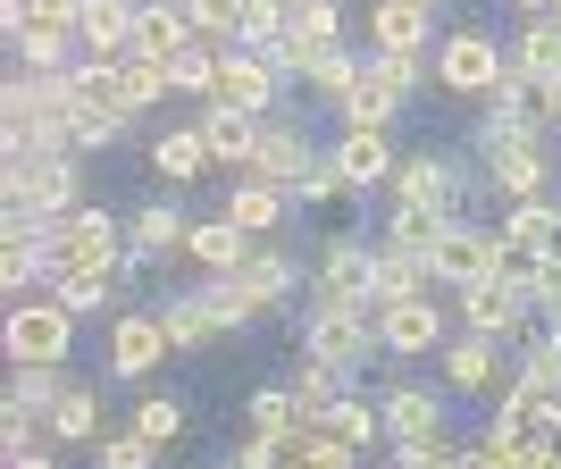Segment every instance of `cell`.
<instances>
[{
	"instance_id": "obj_1",
	"label": "cell",
	"mask_w": 561,
	"mask_h": 469,
	"mask_svg": "<svg viewBox=\"0 0 561 469\" xmlns=\"http://www.w3.org/2000/svg\"><path fill=\"white\" fill-rule=\"evenodd\" d=\"M386 202H420L436 218H478V202H494V185L478 168V151H461V142H411Z\"/></svg>"
},
{
	"instance_id": "obj_2",
	"label": "cell",
	"mask_w": 561,
	"mask_h": 469,
	"mask_svg": "<svg viewBox=\"0 0 561 469\" xmlns=\"http://www.w3.org/2000/svg\"><path fill=\"white\" fill-rule=\"evenodd\" d=\"M294 361H310V369H335L344 386H369L377 369H394V361H386V344H377V310H319V302H302Z\"/></svg>"
},
{
	"instance_id": "obj_3",
	"label": "cell",
	"mask_w": 561,
	"mask_h": 469,
	"mask_svg": "<svg viewBox=\"0 0 561 469\" xmlns=\"http://www.w3.org/2000/svg\"><path fill=\"white\" fill-rule=\"evenodd\" d=\"M0 202H34L50 218H76L84 193V151L68 142H0Z\"/></svg>"
},
{
	"instance_id": "obj_4",
	"label": "cell",
	"mask_w": 561,
	"mask_h": 469,
	"mask_svg": "<svg viewBox=\"0 0 561 469\" xmlns=\"http://www.w3.org/2000/svg\"><path fill=\"white\" fill-rule=\"evenodd\" d=\"M369 394H377V420H386V453H394V461L461 436V427H453V394L427 386V377H411V369H394L386 386H369Z\"/></svg>"
},
{
	"instance_id": "obj_5",
	"label": "cell",
	"mask_w": 561,
	"mask_h": 469,
	"mask_svg": "<svg viewBox=\"0 0 561 469\" xmlns=\"http://www.w3.org/2000/svg\"><path fill=\"white\" fill-rule=\"evenodd\" d=\"M310 302L319 310H377V234L328 227L310 252Z\"/></svg>"
},
{
	"instance_id": "obj_6",
	"label": "cell",
	"mask_w": 561,
	"mask_h": 469,
	"mask_svg": "<svg viewBox=\"0 0 561 469\" xmlns=\"http://www.w3.org/2000/svg\"><path fill=\"white\" fill-rule=\"evenodd\" d=\"M420 84H436V68L427 59H386V50H360V76H352L344 110H335V126H386L394 135V117L420 101Z\"/></svg>"
},
{
	"instance_id": "obj_7",
	"label": "cell",
	"mask_w": 561,
	"mask_h": 469,
	"mask_svg": "<svg viewBox=\"0 0 561 469\" xmlns=\"http://www.w3.org/2000/svg\"><path fill=\"white\" fill-rule=\"evenodd\" d=\"M76 310H59L50 294H34V302H9V319H0V361L9 369H76Z\"/></svg>"
},
{
	"instance_id": "obj_8",
	"label": "cell",
	"mask_w": 561,
	"mask_h": 469,
	"mask_svg": "<svg viewBox=\"0 0 561 469\" xmlns=\"http://www.w3.org/2000/svg\"><path fill=\"white\" fill-rule=\"evenodd\" d=\"M126 268V218L84 202L76 218H59L50 234V277H117Z\"/></svg>"
},
{
	"instance_id": "obj_9",
	"label": "cell",
	"mask_w": 561,
	"mask_h": 469,
	"mask_svg": "<svg viewBox=\"0 0 561 469\" xmlns=\"http://www.w3.org/2000/svg\"><path fill=\"white\" fill-rule=\"evenodd\" d=\"M427 68H436V84H445L453 101H469V110H478V101H486L494 84L512 76V43H494L486 25H453L445 43H436V59H427Z\"/></svg>"
},
{
	"instance_id": "obj_10",
	"label": "cell",
	"mask_w": 561,
	"mask_h": 469,
	"mask_svg": "<svg viewBox=\"0 0 561 469\" xmlns=\"http://www.w3.org/2000/svg\"><path fill=\"white\" fill-rule=\"evenodd\" d=\"M185 234H193V210H185V193H176V185L126 202V260H135L142 277L176 268V260H185Z\"/></svg>"
},
{
	"instance_id": "obj_11",
	"label": "cell",
	"mask_w": 561,
	"mask_h": 469,
	"mask_svg": "<svg viewBox=\"0 0 561 469\" xmlns=\"http://www.w3.org/2000/svg\"><path fill=\"white\" fill-rule=\"evenodd\" d=\"M453 335H461V310H453L445 294H420V302H377V344H386V361H394V369L436 361Z\"/></svg>"
},
{
	"instance_id": "obj_12",
	"label": "cell",
	"mask_w": 561,
	"mask_h": 469,
	"mask_svg": "<svg viewBox=\"0 0 561 469\" xmlns=\"http://www.w3.org/2000/svg\"><path fill=\"white\" fill-rule=\"evenodd\" d=\"M101 369L117 377V386H151V377L176 361V344H168V319H160V302H135L126 319H110V335H101Z\"/></svg>"
},
{
	"instance_id": "obj_13",
	"label": "cell",
	"mask_w": 561,
	"mask_h": 469,
	"mask_svg": "<svg viewBox=\"0 0 561 469\" xmlns=\"http://www.w3.org/2000/svg\"><path fill=\"white\" fill-rule=\"evenodd\" d=\"M328 160V135L310 126L302 110H277V117H260V160L252 176L260 185H285V193H302V176Z\"/></svg>"
},
{
	"instance_id": "obj_14",
	"label": "cell",
	"mask_w": 561,
	"mask_h": 469,
	"mask_svg": "<svg viewBox=\"0 0 561 469\" xmlns=\"http://www.w3.org/2000/svg\"><path fill=\"white\" fill-rule=\"evenodd\" d=\"M436 386H445L453 402H478V394H503L512 386V344L503 335H453L445 352H436Z\"/></svg>"
},
{
	"instance_id": "obj_15",
	"label": "cell",
	"mask_w": 561,
	"mask_h": 469,
	"mask_svg": "<svg viewBox=\"0 0 561 469\" xmlns=\"http://www.w3.org/2000/svg\"><path fill=\"white\" fill-rule=\"evenodd\" d=\"M210 101L252 110V117H277V110H294V76H285L268 50H227V59H218V93Z\"/></svg>"
},
{
	"instance_id": "obj_16",
	"label": "cell",
	"mask_w": 561,
	"mask_h": 469,
	"mask_svg": "<svg viewBox=\"0 0 561 469\" xmlns=\"http://www.w3.org/2000/svg\"><path fill=\"white\" fill-rule=\"evenodd\" d=\"M427 268H436V285H445V294H461V285L494 277V268H503V227H486V218H453V227L436 234Z\"/></svg>"
},
{
	"instance_id": "obj_17",
	"label": "cell",
	"mask_w": 561,
	"mask_h": 469,
	"mask_svg": "<svg viewBox=\"0 0 561 469\" xmlns=\"http://www.w3.org/2000/svg\"><path fill=\"white\" fill-rule=\"evenodd\" d=\"M335 176L352 185V202H369V193L394 185V168H402V142L386 135V126H335Z\"/></svg>"
},
{
	"instance_id": "obj_18",
	"label": "cell",
	"mask_w": 561,
	"mask_h": 469,
	"mask_svg": "<svg viewBox=\"0 0 561 469\" xmlns=\"http://www.w3.org/2000/svg\"><path fill=\"white\" fill-rule=\"evenodd\" d=\"M453 310H461L469 335H503V344H512V335H528V319H537V310H528V285H512V277L461 285V294H453Z\"/></svg>"
},
{
	"instance_id": "obj_19",
	"label": "cell",
	"mask_w": 561,
	"mask_h": 469,
	"mask_svg": "<svg viewBox=\"0 0 561 469\" xmlns=\"http://www.w3.org/2000/svg\"><path fill=\"white\" fill-rule=\"evenodd\" d=\"M436 9H420V0H369V50H386V59H436Z\"/></svg>"
},
{
	"instance_id": "obj_20",
	"label": "cell",
	"mask_w": 561,
	"mask_h": 469,
	"mask_svg": "<svg viewBox=\"0 0 561 469\" xmlns=\"http://www.w3.org/2000/svg\"><path fill=\"white\" fill-rule=\"evenodd\" d=\"M218 210H227L234 227L252 234V243H277V234L302 227V202H294L285 185H260V176H234V193L218 202Z\"/></svg>"
},
{
	"instance_id": "obj_21",
	"label": "cell",
	"mask_w": 561,
	"mask_h": 469,
	"mask_svg": "<svg viewBox=\"0 0 561 469\" xmlns=\"http://www.w3.org/2000/svg\"><path fill=\"white\" fill-rule=\"evenodd\" d=\"M142 151H151V176H160V185H202V176H210V135H202V117H193V126H160V135L142 142Z\"/></svg>"
},
{
	"instance_id": "obj_22",
	"label": "cell",
	"mask_w": 561,
	"mask_h": 469,
	"mask_svg": "<svg viewBox=\"0 0 561 469\" xmlns=\"http://www.w3.org/2000/svg\"><path fill=\"white\" fill-rule=\"evenodd\" d=\"M243 260H252V234L234 227L227 210L193 218V234H185V268H193V277H234Z\"/></svg>"
},
{
	"instance_id": "obj_23",
	"label": "cell",
	"mask_w": 561,
	"mask_h": 469,
	"mask_svg": "<svg viewBox=\"0 0 561 469\" xmlns=\"http://www.w3.org/2000/svg\"><path fill=\"white\" fill-rule=\"evenodd\" d=\"M193 294H202V310L218 319V335H227V344H243V335L268 328V302H260L243 277H193Z\"/></svg>"
},
{
	"instance_id": "obj_24",
	"label": "cell",
	"mask_w": 561,
	"mask_h": 469,
	"mask_svg": "<svg viewBox=\"0 0 561 469\" xmlns=\"http://www.w3.org/2000/svg\"><path fill=\"white\" fill-rule=\"evenodd\" d=\"M110 427H117V420L101 411V386H84V377H76L68 394L50 402V436H59V453H93Z\"/></svg>"
},
{
	"instance_id": "obj_25",
	"label": "cell",
	"mask_w": 561,
	"mask_h": 469,
	"mask_svg": "<svg viewBox=\"0 0 561 469\" xmlns=\"http://www.w3.org/2000/svg\"><path fill=\"white\" fill-rule=\"evenodd\" d=\"M202 135H210V160H218V168L252 176V160H260V117H252V110H227V101H210V110H202Z\"/></svg>"
},
{
	"instance_id": "obj_26",
	"label": "cell",
	"mask_w": 561,
	"mask_h": 469,
	"mask_svg": "<svg viewBox=\"0 0 561 469\" xmlns=\"http://www.w3.org/2000/svg\"><path fill=\"white\" fill-rule=\"evenodd\" d=\"M243 436H260V445L302 436V402H294V386H285V377H260L252 394H243Z\"/></svg>"
},
{
	"instance_id": "obj_27",
	"label": "cell",
	"mask_w": 561,
	"mask_h": 469,
	"mask_svg": "<svg viewBox=\"0 0 561 469\" xmlns=\"http://www.w3.org/2000/svg\"><path fill=\"white\" fill-rule=\"evenodd\" d=\"M135 18H142V0H84V25H76L84 59H126L135 50Z\"/></svg>"
},
{
	"instance_id": "obj_28",
	"label": "cell",
	"mask_w": 561,
	"mask_h": 469,
	"mask_svg": "<svg viewBox=\"0 0 561 469\" xmlns=\"http://www.w3.org/2000/svg\"><path fill=\"white\" fill-rule=\"evenodd\" d=\"M160 319H168V344L185 352V361H202V352H227V335H218V319L202 310V294H193V285L160 294Z\"/></svg>"
},
{
	"instance_id": "obj_29",
	"label": "cell",
	"mask_w": 561,
	"mask_h": 469,
	"mask_svg": "<svg viewBox=\"0 0 561 469\" xmlns=\"http://www.w3.org/2000/svg\"><path fill=\"white\" fill-rule=\"evenodd\" d=\"M126 126H135V117L93 110V101H68V117H59L43 142H68V151H84V160H101V151H117V142H126Z\"/></svg>"
},
{
	"instance_id": "obj_30",
	"label": "cell",
	"mask_w": 561,
	"mask_h": 469,
	"mask_svg": "<svg viewBox=\"0 0 561 469\" xmlns=\"http://www.w3.org/2000/svg\"><path fill=\"white\" fill-rule=\"evenodd\" d=\"M420 294H445L427 252H402V243H377V302H420Z\"/></svg>"
},
{
	"instance_id": "obj_31",
	"label": "cell",
	"mask_w": 561,
	"mask_h": 469,
	"mask_svg": "<svg viewBox=\"0 0 561 469\" xmlns=\"http://www.w3.org/2000/svg\"><path fill=\"white\" fill-rule=\"evenodd\" d=\"M512 76H528V84H553V76H561V18H519Z\"/></svg>"
},
{
	"instance_id": "obj_32",
	"label": "cell",
	"mask_w": 561,
	"mask_h": 469,
	"mask_svg": "<svg viewBox=\"0 0 561 469\" xmlns=\"http://www.w3.org/2000/svg\"><path fill=\"white\" fill-rule=\"evenodd\" d=\"M193 43V18L176 9V0H142V18H135V59H176V50Z\"/></svg>"
},
{
	"instance_id": "obj_33",
	"label": "cell",
	"mask_w": 561,
	"mask_h": 469,
	"mask_svg": "<svg viewBox=\"0 0 561 469\" xmlns=\"http://www.w3.org/2000/svg\"><path fill=\"white\" fill-rule=\"evenodd\" d=\"M126 420H135L151 445H185V436H193V402H185V394H168V386H142Z\"/></svg>"
},
{
	"instance_id": "obj_34",
	"label": "cell",
	"mask_w": 561,
	"mask_h": 469,
	"mask_svg": "<svg viewBox=\"0 0 561 469\" xmlns=\"http://www.w3.org/2000/svg\"><path fill=\"white\" fill-rule=\"evenodd\" d=\"M76 59H84V43H76L68 25H25L18 34V68L25 76H76Z\"/></svg>"
},
{
	"instance_id": "obj_35",
	"label": "cell",
	"mask_w": 561,
	"mask_h": 469,
	"mask_svg": "<svg viewBox=\"0 0 561 469\" xmlns=\"http://www.w3.org/2000/svg\"><path fill=\"white\" fill-rule=\"evenodd\" d=\"M453 218L420 210V202H386L377 210V243H402V252H436V234H445Z\"/></svg>"
},
{
	"instance_id": "obj_36",
	"label": "cell",
	"mask_w": 561,
	"mask_h": 469,
	"mask_svg": "<svg viewBox=\"0 0 561 469\" xmlns=\"http://www.w3.org/2000/svg\"><path fill=\"white\" fill-rule=\"evenodd\" d=\"M328 436H344L352 453H377V445H386V420H377V394H369V386H352V394L335 402Z\"/></svg>"
},
{
	"instance_id": "obj_37",
	"label": "cell",
	"mask_w": 561,
	"mask_h": 469,
	"mask_svg": "<svg viewBox=\"0 0 561 469\" xmlns=\"http://www.w3.org/2000/svg\"><path fill=\"white\" fill-rule=\"evenodd\" d=\"M285 386H294V402H302V427H328V420H335V402L352 394L335 369H310V361H294V377H285Z\"/></svg>"
},
{
	"instance_id": "obj_38",
	"label": "cell",
	"mask_w": 561,
	"mask_h": 469,
	"mask_svg": "<svg viewBox=\"0 0 561 469\" xmlns=\"http://www.w3.org/2000/svg\"><path fill=\"white\" fill-rule=\"evenodd\" d=\"M218 59H227V50L193 34V43L176 50V59H168V84H176V93H193V101H202V110H210V93H218Z\"/></svg>"
},
{
	"instance_id": "obj_39",
	"label": "cell",
	"mask_w": 561,
	"mask_h": 469,
	"mask_svg": "<svg viewBox=\"0 0 561 469\" xmlns=\"http://www.w3.org/2000/svg\"><path fill=\"white\" fill-rule=\"evenodd\" d=\"M160 461H168V445H151L135 420H117L110 436L93 445V469H160Z\"/></svg>"
},
{
	"instance_id": "obj_40",
	"label": "cell",
	"mask_w": 561,
	"mask_h": 469,
	"mask_svg": "<svg viewBox=\"0 0 561 469\" xmlns=\"http://www.w3.org/2000/svg\"><path fill=\"white\" fill-rule=\"evenodd\" d=\"M494 227L512 234V243H528V252H545L553 243V227H561V193H545V202H503V218Z\"/></svg>"
},
{
	"instance_id": "obj_41",
	"label": "cell",
	"mask_w": 561,
	"mask_h": 469,
	"mask_svg": "<svg viewBox=\"0 0 561 469\" xmlns=\"http://www.w3.org/2000/svg\"><path fill=\"white\" fill-rule=\"evenodd\" d=\"M76 101L135 117V110H126V59H76Z\"/></svg>"
},
{
	"instance_id": "obj_42",
	"label": "cell",
	"mask_w": 561,
	"mask_h": 469,
	"mask_svg": "<svg viewBox=\"0 0 561 469\" xmlns=\"http://www.w3.org/2000/svg\"><path fill=\"white\" fill-rule=\"evenodd\" d=\"M185 18H193L202 43L234 50V43H243V18H252V0H185Z\"/></svg>"
},
{
	"instance_id": "obj_43",
	"label": "cell",
	"mask_w": 561,
	"mask_h": 469,
	"mask_svg": "<svg viewBox=\"0 0 561 469\" xmlns=\"http://www.w3.org/2000/svg\"><path fill=\"white\" fill-rule=\"evenodd\" d=\"M43 445H59V436H50V411H25V402L0 394V461H9V453H43Z\"/></svg>"
},
{
	"instance_id": "obj_44",
	"label": "cell",
	"mask_w": 561,
	"mask_h": 469,
	"mask_svg": "<svg viewBox=\"0 0 561 469\" xmlns=\"http://www.w3.org/2000/svg\"><path fill=\"white\" fill-rule=\"evenodd\" d=\"M68 386H76V369H9V402H25V411H50Z\"/></svg>"
},
{
	"instance_id": "obj_45",
	"label": "cell",
	"mask_w": 561,
	"mask_h": 469,
	"mask_svg": "<svg viewBox=\"0 0 561 469\" xmlns=\"http://www.w3.org/2000/svg\"><path fill=\"white\" fill-rule=\"evenodd\" d=\"M294 202H302V218H310V210H344V202H352V185L335 176V151L302 176V193H294Z\"/></svg>"
},
{
	"instance_id": "obj_46",
	"label": "cell",
	"mask_w": 561,
	"mask_h": 469,
	"mask_svg": "<svg viewBox=\"0 0 561 469\" xmlns=\"http://www.w3.org/2000/svg\"><path fill=\"white\" fill-rule=\"evenodd\" d=\"M394 469H461V436H445V445H427V453H402Z\"/></svg>"
},
{
	"instance_id": "obj_47",
	"label": "cell",
	"mask_w": 561,
	"mask_h": 469,
	"mask_svg": "<svg viewBox=\"0 0 561 469\" xmlns=\"http://www.w3.org/2000/svg\"><path fill=\"white\" fill-rule=\"evenodd\" d=\"M34 25H68L76 34V25H84V0H34Z\"/></svg>"
},
{
	"instance_id": "obj_48",
	"label": "cell",
	"mask_w": 561,
	"mask_h": 469,
	"mask_svg": "<svg viewBox=\"0 0 561 469\" xmlns=\"http://www.w3.org/2000/svg\"><path fill=\"white\" fill-rule=\"evenodd\" d=\"M0 469H68V453H59V445H43V453H9Z\"/></svg>"
},
{
	"instance_id": "obj_49",
	"label": "cell",
	"mask_w": 561,
	"mask_h": 469,
	"mask_svg": "<svg viewBox=\"0 0 561 469\" xmlns=\"http://www.w3.org/2000/svg\"><path fill=\"white\" fill-rule=\"evenodd\" d=\"M545 126H553V135H561V76H553V84H545Z\"/></svg>"
},
{
	"instance_id": "obj_50",
	"label": "cell",
	"mask_w": 561,
	"mask_h": 469,
	"mask_svg": "<svg viewBox=\"0 0 561 469\" xmlns=\"http://www.w3.org/2000/svg\"><path fill=\"white\" fill-rule=\"evenodd\" d=\"M512 18H553V0H503Z\"/></svg>"
},
{
	"instance_id": "obj_51",
	"label": "cell",
	"mask_w": 561,
	"mask_h": 469,
	"mask_svg": "<svg viewBox=\"0 0 561 469\" xmlns=\"http://www.w3.org/2000/svg\"><path fill=\"white\" fill-rule=\"evenodd\" d=\"M420 9H453V0H420Z\"/></svg>"
},
{
	"instance_id": "obj_52",
	"label": "cell",
	"mask_w": 561,
	"mask_h": 469,
	"mask_svg": "<svg viewBox=\"0 0 561 469\" xmlns=\"http://www.w3.org/2000/svg\"><path fill=\"white\" fill-rule=\"evenodd\" d=\"M545 335H553V344H561V319H553V328H545Z\"/></svg>"
},
{
	"instance_id": "obj_53",
	"label": "cell",
	"mask_w": 561,
	"mask_h": 469,
	"mask_svg": "<svg viewBox=\"0 0 561 469\" xmlns=\"http://www.w3.org/2000/svg\"><path fill=\"white\" fill-rule=\"evenodd\" d=\"M294 9H319V0H294Z\"/></svg>"
},
{
	"instance_id": "obj_54",
	"label": "cell",
	"mask_w": 561,
	"mask_h": 469,
	"mask_svg": "<svg viewBox=\"0 0 561 469\" xmlns=\"http://www.w3.org/2000/svg\"><path fill=\"white\" fill-rule=\"evenodd\" d=\"M553 151H561V135H553Z\"/></svg>"
},
{
	"instance_id": "obj_55",
	"label": "cell",
	"mask_w": 561,
	"mask_h": 469,
	"mask_svg": "<svg viewBox=\"0 0 561 469\" xmlns=\"http://www.w3.org/2000/svg\"><path fill=\"white\" fill-rule=\"evenodd\" d=\"M176 9H185V0H176Z\"/></svg>"
}]
</instances>
